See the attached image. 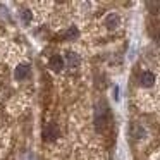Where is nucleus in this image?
<instances>
[{
	"label": "nucleus",
	"mask_w": 160,
	"mask_h": 160,
	"mask_svg": "<svg viewBox=\"0 0 160 160\" xmlns=\"http://www.w3.org/2000/svg\"><path fill=\"white\" fill-rule=\"evenodd\" d=\"M139 83H141V86L150 88L153 83H155V76H153V72H150V71H145V72L141 74V78H139Z\"/></svg>",
	"instance_id": "obj_3"
},
{
	"label": "nucleus",
	"mask_w": 160,
	"mask_h": 160,
	"mask_svg": "<svg viewBox=\"0 0 160 160\" xmlns=\"http://www.w3.org/2000/svg\"><path fill=\"white\" fill-rule=\"evenodd\" d=\"M59 136V128L55 124H48L45 128V132H43V139L45 141H53V139Z\"/></svg>",
	"instance_id": "obj_2"
},
{
	"label": "nucleus",
	"mask_w": 160,
	"mask_h": 160,
	"mask_svg": "<svg viewBox=\"0 0 160 160\" xmlns=\"http://www.w3.org/2000/svg\"><path fill=\"white\" fill-rule=\"evenodd\" d=\"M62 67H64V60H62V57H60V55H53L52 59H50V69H52V71L60 72Z\"/></svg>",
	"instance_id": "obj_5"
},
{
	"label": "nucleus",
	"mask_w": 160,
	"mask_h": 160,
	"mask_svg": "<svg viewBox=\"0 0 160 160\" xmlns=\"http://www.w3.org/2000/svg\"><path fill=\"white\" fill-rule=\"evenodd\" d=\"M66 62L69 64V66L76 67V66H79L81 57L78 55V53H74V52H67V53H66Z\"/></svg>",
	"instance_id": "obj_6"
},
{
	"label": "nucleus",
	"mask_w": 160,
	"mask_h": 160,
	"mask_svg": "<svg viewBox=\"0 0 160 160\" xmlns=\"http://www.w3.org/2000/svg\"><path fill=\"white\" fill-rule=\"evenodd\" d=\"M78 36H79V31H78L76 28H74V26H71L69 28V31H67V38H78Z\"/></svg>",
	"instance_id": "obj_9"
},
{
	"label": "nucleus",
	"mask_w": 160,
	"mask_h": 160,
	"mask_svg": "<svg viewBox=\"0 0 160 160\" xmlns=\"http://www.w3.org/2000/svg\"><path fill=\"white\" fill-rule=\"evenodd\" d=\"M105 124H107V108H105V103H100L97 107V117H95V128H97V131H103Z\"/></svg>",
	"instance_id": "obj_1"
},
{
	"label": "nucleus",
	"mask_w": 160,
	"mask_h": 160,
	"mask_svg": "<svg viewBox=\"0 0 160 160\" xmlns=\"http://www.w3.org/2000/svg\"><path fill=\"white\" fill-rule=\"evenodd\" d=\"M105 24H107L108 29H115L119 24V16L117 14H108L107 19H105Z\"/></svg>",
	"instance_id": "obj_7"
},
{
	"label": "nucleus",
	"mask_w": 160,
	"mask_h": 160,
	"mask_svg": "<svg viewBox=\"0 0 160 160\" xmlns=\"http://www.w3.org/2000/svg\"><path fill=\"white\" fill-rule=\"evenodd\" d=\"M21 18H22V21H24V22H29V21H31V18H33L31 11H29V9H22V11H21Z\"/></svg>",
	"instance_id": "obj_8"
},
{
	"label": "nucleus",
	"mask_w": 160,
	"mask_h": 160,
	"mask_svg": "<svg viewBox=\"0 0 160 160\" xmlns=\"http://www.w3.org/2000/svg\"><path fill=\"white\" fill-rule=\"evenodd\" d=\"M29 74V64H19L14 71V76L16 79H24L26 76Z\"/></svg>",
	"instance_id": "obj_4"
}]
</instances>
